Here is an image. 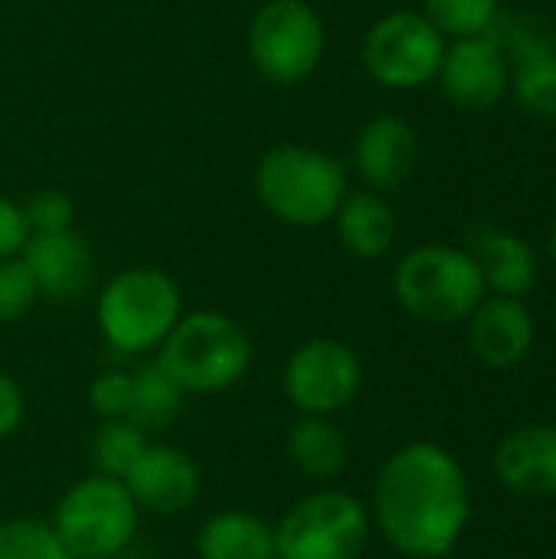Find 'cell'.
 <instances>
[{
    "label": "cell",
    "instance_id": "cell-1",
    "mask_svg": "<svg viewBox=\"0 0 556 559\" xmlns=\"http://www.w3.org/2000/svg\"><path fill=\"white\" fill-rule=\"evenodd\" d=\"M374 521L406 557H446L469 521V485L459 462L433 442L403 445L374 488Z\"/></svg>",
    "mask_w": 556,
    "mask_h": 559
},
{
    "label": "cell",
    "instance_id": "cell-2",
    "mask_svg": "<svg viewBox=\"0 0 556 559\" xmlns=\"http://www.w3.org/2000/svg\"><path fill=\"white\" fill-rule=\"evenodd\" d=\"M157 364L184 393H223L236 386L252 367V341L239 321L223 311L180 314Z\"/></svg>",
    "mask_w": 556,
    "mask_h": 559
},
{
    "label": "cell",
    "instance_id": "cell-3",
    "mask_svg": "<svg viewBox=\"0 0 556 559\" xmlns=\"http://www.w3.org/2000/svg\"><path fill=\"white\" fill-rule=\"evenodd\" d=\"M262 206L288 226H321L334 219L347 197L344 170L324 151L305 144L272 147L256 167Z\"/></svg>",
    "mask_w": 556,
    "mask_h": 559
},
{
    "label": "cell",
    "instance_id": "cell-4",
    "mask_svg": "<svg viewBox=\"0 0 556 559\" xmlns=\"http://www.w3.org/2000/svg\"><path fill=\"white\" fill-rule=\"evenodd\" d=\"M184 314L177 282L161 269H125L102 292L95 321L118 354L157 350Z\"/></svg>",
    "mask_w": 556,
    "mask_h": 559
},
{
    "label": "cell",
    "instance_id": "cell-5",
    "mask_svg": "<svg viewBox=\"0 0 556 559\" xmlns=\"http://www.w3.org/2000/svg\"><path fill=\"white\" fill-rule=\"evenodd\" d=\"M141 508L121 478L92 472L79 478L59 501L49 518V527L62 540L72 559L118 557L138 534Z\"/></svg>",
    "mask_w": 556,
    "mask_h": 559
},
{
    "label": "cell",
    "instance_id": "cell-6",
    "mask_svg": "<svg viewBox=\"0 0 556 559\" xmlns=\"http://www.w3.org/2000/svg\"><path fill=\"white\" fill-rule=\"evenodd\" d=\"M393 288L400 305L429 324H456L469 318L488 292L472 252L452 246H423L403 255Z\"/></svg>",
    "mask_w": 556,
    "mask_h": 559
},
{
    "label": "cell",
    "instance_id": "cell-7",
    "mask_svg": "<svg viewBox=\"0 0 556 559\" xmlns=\"http://www.w3.org/2000/svg\"><path fill=\"white\" fill-rule=\"evenodd\" d=\"M370 540V511L347 491H315L275 524V559H360Z\"/></svg>",
    "mask_w": 556,
    "mask_h": 559
},
{
    "label": "cell",
    "instance_id": "cell-8",
    "mask_svg": "<svg viewBox=\"0 0 556 559\" xmlns=\"http://www.w3.org/2000/svg\"><path fill=\"white\" fill-rule=\"evenodd\" d=\"M249 56L265 82H305L324 56L318 10L305 0H269L249 26Z\"/></svg>",
    "mask_w": 556,
    "mask_h": 559
},
{
    "label": "cell",
    "instance_id": "cell-9",
    "mask_svg": "<svg viewBox=\"0 0 556 559\" xmlns=\"http://www.w3.org/2000/svg\"><path fill=\"white\" fill-rule=\"evenodd\" d=\"M446 39L439 26L416 10L380 16L364 36V66L387 88H419L439 75Z\"/></svg>",
    "mask_w": 556,
    "mask_h": 559
},
{
    "label": "cell",
    "instance_id": "cell-10",
    "mask_svg": "<svg viewBox=\"0 0 556 559\" xmlns=\"http://www.w3.org/2000/svg\"><path fill=\"white\" fill-rule=\"evenodd\" d=\"M282 390L301 416H334L360 390V360L344 341H305L285 364Z\"/></svg>",
    "mask_w": 556,
    "mask_h": 559
},
{
    "label": "cell",
    "instance_id": "cell-11",
    "mask_svg": "<svg viewBox=\"0 0 556 559\" xmlns=\"http://www.w3.org/2000/svg\"><path fill=\"white\" fill-rule=\"evenodd\" d=\"M141 511L174 518L197 504L200 498V468L190 452L170 442H147L141 459L121 478Z\"/></svg>",
    "mask_w": 556,
    "mask_h": 559
},
{
    "label": "cell",
    "instance_id": "cell-12",
    "mask_svg": "<svg viewBox=\"0 0 556 559\" xmlns=\"http://www.w3.org/2000/svg\"><path fill=\"white\" fill-rule=\"evenodd\" d=\"M439 79L452 105H459L462 111H488L508 92L511 69L501 43L482 33V36H462L456 39V46L446 49Z\"/></svg>",
    "mask_w": 556,
    "mask_h": 559
},
{
    "label": "cell",
    "instance_id": "cell-13",
    "mask_svg": "<svg viewBox=\"0 0 556 559\" xmlns=\"http://www.w3.org/2000/svg\"><path fill=\"white\" fill-rule=\"evenodd\" d=\"M39 295L52 301H75L95 275V255L75 229L33 233L20 252Z\"/></svg>",
    "mask_w": 556,
    "mask_h": 559
},
{
    "label": "cell",
    "instance_id": "cell-14",
    "mask_svg": "<svg viewBox=\"0 0 556 559\" xmlns=\"http://www.w3.org/2000/svg\"><path fill=\"white\" fill-rule=\"evenodd\" d=\"M469 318H472L469 328L472 354L485 367L505 370L528 357L534 344V321L531 311L521 305V298H508V295L482 298V305Z\"/></svg>",
    "mask_w": 556,
    "mask_h": 559
},
{
    "label": "cell",
    "instance_id": "cell-15",
    "mask_svg": "<svg viewBox=\"0 0 556 559\" xmlns=\"http://www.w3.org/2000/svg\"><path fill=\"white\" fill-rule=\"evenodd\" d=\"M354 157H357V170H360L364 183H370V190H383V193L400 190L416 167V134L397 115L374 118L357 134Z\"/></svg>",
    "mask_w": 556,
    "mask_h": 559
},
{
    "label": "cell",
    "instance_id": "cell-16",
    "mask_svg": "<svg viewBox=\"0 0 556 559\" xmlns=\"http://www.w3.org/2000/svg\"><path fill=\"white\" fill-rule=\"evenodd\" d=\"M498 478L531 498L556 495V426H524L495 452Z\"/></svg>",
    "mask_w": 556,
    "mask_h": 559
},
{
    "label": "cell",
    "instance_id": "cell-17",
    "mask_svg": "<svg viewBox=\"0 0 556 559\" xmlns=\"http://www.w3.org/2000/svg\"><path fill=\"white\" fill-rule=\"evenodd\" d=\"M200 559H275V527L259 514L226 508L206 518L197 531Z\"/></svg>",
    "mask_w": 556,
    "mask_h": 559
},
{
    "label": "cell",
    "instance_id": "cell-18",
    "mask_svg": "<svg viewBox=\"0 0 556 559\" xmlns=\"http://www.w3.org/2000/svg\"><path fill=\"white\" fill-rule=\"evenodd\" d=\"M334 219H338L341 246L357 259H380L393 246L397 216H393L390 203L374 190L347 193L344 203L338 206Z\"/></svg>",
    "mask_w": 556,
    "mask_h": 559
},
{
    "label": "cell",
    "instance_id": "cell-19",
    "mask_svg": "<svg viewBox=\"0 0 556 559\" xmlns=\"http://www.w3.org/2000/svg\"><path fill=\"white\" fill-rule=\"evenodd\" d=\"M472 259L482 269V278L495 295L521 298L534 288L537 259L531 246L514 233H482L472 246Z\"/></svg>",
    "mask_w": 556,
    "mask_h": 559
},
{
    "label": "cell",
    "instance_id": "cell-20",
    "mask_svg": "<svg viewBox=\"0 0 556 559\" xmlns=\"http://www.w3.org/2000/svg\"><path fill=\"white\" fill-rule=\"evenodd\" d=\"M288 459L305 478L328 481L347 465V439L331 416H301L288 429Z\"/></svg>",
    "mask_w": 556,
    "mask_h": 559
},
{
    "label": "cell",
    "instance_id": "cell-21",
    "mask_svg": "<svg viewBox=\"0 0 556 559\" xmlns=\"http://www.w3.org/2000/svg\"><path fill=\"white\" fill-rule=\"evenodd\" d=\"M180 403H184V390L174 383V377L157 364H141L131 373V413L128 419L134 426L147 429H164L180 416Z\"/></svg>",
    "mask_w": 556,
    "mask_h": 559
},
{
    "label": "cell",
    "instance_id": "cell-22",
    "mask_svg": "<svg viewBox=\"0 0 556 559\" xmlns=\"http://www.w3.org/2000/svg\"><path fill=\"white\" fill-rule=\"evenodd\" d=\"M147 445V432L131 419H102L92 436V468L108 478H125L131 465L141 459Z\"/></svg>",
    "mask_w": 556,
    "mask_h": 559
},
{
    "label": "cell",
    "instance_id": "cell-23",
    "mask_svg": "<svg viewBox=\"0 0 556 559\" xmlns=\"http://www.w3.org/2000/svg\"><path fill=\"white\" fill-rule=\"evenodd\" d=\"M514 95L531 115L556 118V49H541L521 59Z\"/></svg>",
    "mask_w": 556,
    "mask_h": 559
},
{
    "label": "cell",
    "instance_id": "cell-24",
    "mask_svg": "<svg viewBox=\"0 0 556 559\" xmlns=\"http://www.w3.org/2000/svg\"><path fill=\"white\" fill-rule=\"evenodd\" d=\"M0 559H72L49 521L13 518L0 524Z\"/></svg>",
    "mask_w": 556,
    "mask_h": 559
},
{
    "label": "cell",
    "instance_id": "cell-25",
    "mask_svg": "<svg viewBox=\"0 0 556 559\" xmlns=\"http://www.w3.org/2000/svg\"><path fill=\"white\" fill-rule=\"evenodd\" d=\"M426 16L449 36H482L498 20V0H423Z\"/></svg>",
    "mask_w": 556,
    "mask_h": 559
},
{
    "label": "cell",
    "instance_id": "cell-26",
    "mask_svg": "<svg viewBox=\"0 0 556 559\" xmlns=\"http://www.w3.org/2000/svg\"><path fill=\"white\" fill-rule=\"evenodd\" d=\"M39 298V288L20 255L0 259V324L20 321Z\"/></svg>",
    "mask_w": 556,
    "mask_h": 559
},
{
    "label": "cell",
    "instance_id": "cell-27",
    "mask_svg": "<svg viewBox=\"0 0 556 559\" xmlns=\"http://www.w3.org/2000/svg\"><path fill=\"white\" fill-rule=\"evenodd\" d=\"M20 210H23V219H26L29 236L33 233H62V229H72V219H75V206H72V200L62 190H39Z\"/></svg>",
    "mask_w": 556,
    "mask_h": 559
},
{
    "label": "cell",
    "instance_id": "cell-28",
    "mask_svg": "<svg viewBox=\"0 0 556 559\" xmlns=\"http://www.w3.org/2000/svg\"><path fill=\"white\" fill-rule=\"evenodd\" d=\"M88 406L98 419H128L131 413V373L105 370L88 386Z\"/></svg>",
    "mask_w": 556,
    "mask_h": 559
},
{
    "label": "cell",
    "instance_id": "cell-29",
    "mask_svg": "<svg viewBox=\"0 0 556 559\" xmlns=\"http://www.w3.org/2000/svg\"><path fill=\"white\" fill-rule=\"evenodd\" d=\"M26 239H29V229H26L23 210L0 197V259L20 255Z\"/></svg>",
    "mask_w": 556,
    "mask_h": 559
},
{
    "label": "cell",
    "instance_id": "cell-30",
    "mask_svg": "<svg viewBox=\"0 0 556 559\" xmlns=\"http://www.w3.org/2000/svg\"><path fill=\"white\" fill-rule=\"evenodd\" d=\"M23 423V390L10 373L0 370V442L13 436Z\"/></svg>",
    "mask_w": 556,
    "mask_h": 559
},
{
    "label": "cell",
    "instance_id": "cell-31",
    "mask_svg": "<svg viewBox=\"0 0 556 559\" xmlns=\"http://www.w3.org/2000/svg\"><path fill=\"white\" fill-rule=\"evenodd\" d=\"M551 255H554V262H556V219H554V229H551Z\"/></svg>",
    "mask_w": 556,
    "mask_h": 559
},
{
    "label": "cell",
    "instance_id": "cell-32",
    "mask_svg": "<svg viewBox=\"0 0 556 559\" xmlns=\"http://www.w3.org/2000/svg\"><path fill=\"white\" fill-rule=\"evenodd\" d=\"M410 559H439V557H410Z\"/></svg>",
    "mask_w": 556,
    "mask_h": 559
}]
</instances>
